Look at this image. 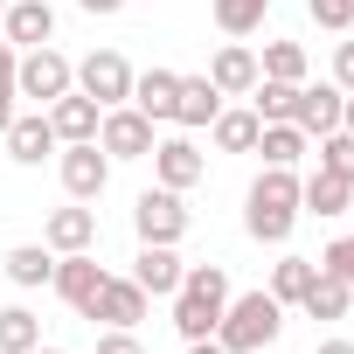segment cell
<instances>
[{"instance_id": "cell-1", "label": "cell", "mask_w": 354, "mask_h": 354, "mask_svg": "<svg viewBox=\"0 0 354 354\" xmlns=\"http://www.w3.org/2000/svg\"><path fill=\"white\" fill-rule=\"evenodd\" d=\"M292 223H299V181H292V167H264L250 181V202H243V230L257 243H285Z\"/></svg>"}, {"instance_id": "cell-2", "label": "cell", "mask_w": 354, "mask_h": 354, "mask_svg": "<svg viewBox=\"0 0 354 354\" xmlns=\"http://www.w3.org/2000/svg\"><path fill=\"white\" fill-rule=\"evenodd\" d=\"M223 306H230V271L223 264H188L181 292H174V326H181V340H209Z\"/></svg>"}, {"instance_id": "cell-3", "label": "cell", "mask_w": 354, "mask_h": 354, "mask_svg": "<svg viewBox=\"0 0 354 354\" xmlns=\"http://www.w3.org/2000/svg\"><path fill=\"white\" fill-rule=\"evenodd\" d=\"M278 326H285V306H278L271 292H243V299H230V306H223L216 340H223L230 354H257V347H271V340H278Z\"/></svg>"}, {"instance_id": "cell-4", "label": "cell", "mask_w": 354, "mask_h": 354, "mask_svg": "<svg viewBox=\"0 0 354 354\" xmlns=\"http://www.w3.org/2000/svg\"><path fill=\"white\" fill-rule=\"evenodd\" d=\"M63 91H77V70L42 42V49H28L21 63H15V97H35V104H56Z\"/></svg>"}, {"instance_id": "cell-5", "label": "cell", "mask_w": 354, "mask_h": 354, "mask_svg": "<svg viewBox=\"0 0 354 354\" xmlns=\"http://www.w3.org/2000/svg\"><path fill=\"white\" fill-rule=\"evenodd\" d=\"M132 230H139V243H181V236H188L181 195H174V188H146V195L132 202Z\"/></svg>"}, {"instance_id": "cell-6", "label": "cell", "mask_w": 354, "mask_h": 354, "mask_svg": "<svg viewBox=\"0 0 354 354\" xmlns=\"http://www.w3.org/2000/svg\"><path fill=\"white\" fill-rule=\"evenodd\" d=\"M77 91H84V97H97V104L111 111V104H125V97H132V63H125L118 49H91V56L77 63Z\"/></svg>"}, {"instance_id": "cell-7", "label": "cell", "mask_w": 354, "mask_h": 354, "mask_svg": "<svg viewBox=\"0 0 354 354\" xmlns=\"http://www.w3.org/2000/svg\"><path fill=\"white\" fill-rule=\"evenodd\" d=\"M104 278H111V271H104V264H97L91 250H70V257H56V278H49V285L63 292V306H77V313L91 319V306H97Z\"/></svg>"}, {"instance_id": "cell-8", "label": "cell", "mask_w": 354, "mask_h": 354, "mask_svg": "<svg viewBox=\"0 0 354 354\" xmlns=\"http://www.w3.org/2000/svg\"><path fill=\"white\" fill-rule=\"evenodd\" d=\"M104 181H111V153H104L97 139L63 146V188H70V202H97V195H104Z\"/></svg>"}, {"instance_id": "cell-9", "label": "cell", "mask_w": 354, "mask_h": 354, "mask_svg": "<svg viewBox=\"0 0 354 354\" xmlns=\"http://www.w3.org/2000/svg\"><path fill=\"white\" fill-rule=\"evenodd\" d=\"M97 146H104L111 160H146V153H153V118H146V111H118V104H111V111L97 118Z\"/></svg>"}, {"instance_id": "cell-10", "label": "cell", "mask_w": 354, "mask_h": 354, "mask_svg": "<svg viewBox=\"0 0 354 354\" xmlns=\"http://www.w3.org/2000/svg\"><path fill=\"white\" fill-rule=\"evenodd\" d=\"M153 174H160V188L188 195L202 174H209V160H202V146H195V139H153Z\"/></svg>"}, {"instance_id": "cell-11", "label": "cell", "mask_w": 354, "mask_h": 354, "mask_svg": "<svg viewBox=\"0 0 354 354\" xmlns=\"http://www.w3.org/2000/svg\"><path fill=\"white\" fill-rule=\"evenodd\" d=\"M181 257H174V243H146L139 250V264H132V285L146 292V299H174V292H181Z\"/></svg>"}, {"instance_id": "cell-12", "label": "cell", "mask_w": 354, "mask_h": 354, "mask_svg": "<svg viewBox=\"0 0 354 354\" xmlns=\"http://www.w3.org/2000/svg\"><path fill=\"white\" fill-rule=\"evenodd\" d=\"M97 118H104V104H97V97H84V91H63V97L49 104V125H56V139H63V146L97 139Z\"/></svg>"}, {"instance_id": "cell-13", "label": "cell", "mask_w": 354, "mask_h": 354, "mask_svg": "<svg viewBox=\"0 0 354 354\" xmlns=\"http://www.w3.org/2000/svg\"><path fill=\"white\" fill-rule=\"evenodd\" d=\"M0 139H8V153H15L21 167H42V160L63 146V139H56V125H49V111H28V118H15Z\"/></svg>"}, {"instance_id": "cell-14", "label": "cell", "mask_w": 354, "mask_h": 354, "mask_svg": "<svg viewBox=\"0 0 354 354\" xmlns=\"http://www.w3.org/2000/svg\"><path fill=\"white\" fill-rule=\"evenodd\" d=\"M340 104H347V91H340V84H326V91H306V84H299V104H292V125H299L306 139H313V132L326 139V132H340Z\"/></svg>"}, {"instance_id": "cell-15", "label": "cell", "mask_w": 354, "mask_h": 354, "mask_svg": "<svg viewBox=\"0 0 354 354\" xmlns=\"http://www.w3.org/2000/svg\"><path fill=\"white\" fill-rule=\"evenodd\" d=\"M174 97H181V77H174V70L132 77V111H146L153 125H174Z\"/></svg>"}, {"instance_id": "cell-16", "label": "cell", "mask_w": 354, "mask_h": 354, "mask_svg": "<svg viewBox=\"0 0 354 354\" xmlns=\"http://www.w3.org/2000/svg\"><path fill=\"white\" fill-rule=\"evenodd\" d=\"M209 84H216L223 97H250V84H257V56H250L243 42H223L216 63H209Z\"/></svg>"}, {"instance_id": "cell-17", "label": "cell", "mask_w": 354, "mask_h": 354, "mask_svg": "<svg viewBox=\"0 0 354 354\" xmlns=\"http://www.w3.org/2000/svg\"><path fill=\"white\" fill-rule=\"evenodd\" d=\"M91 319H104V326H139V319H146V292H139L132 278H104Z\"/></svg>"}, {"instance_id": "cell-18", "label": "cell", "mask_w": 354, "mask_h": 354, "mask_svg": "<svg viewBox=\"0 0 354 354\" xmlns=\"http://www.w3.org/2000/svg\"><path fill=\"white\" fill-rule=\"evenodd\" d=\"M0 28H8V42H28V49H42V42L56 35V8H49V0H15Z\"/></svg>"}, {"instance_id": "cell-19", "label": "cell", "mask_w": 354, "mask_h": 354, "mask_svg": "<svg viewBox=\"0 0 354 354\" xmlns=\"http://www.w3.org/2000/svg\"><path fill=\"white\" fill-rule=\"evenodd\" d=\"M42 243L63 250V257H70V250H91V243H97V216H91V209H56L49 230H42Z\"/></svg>"}, {"instance_id": "cell-20", "label": "cell", "mask_w": 354, "mask_h": 354, "mask_svg": "<svg viewBox=\"0 0 354 354\" xmlns=\"http://www.w3.org/2000/svg\"><path fill=\"white\" fill-rule=\"evenodd\" d=\"M313 319H347L354 313V285L347 278H333V271H313V285H306V299H299Z\"/></svg>"}, {"instance_id": "cell-21", "label": "cell", "mask_w": 354, "mask_h": 354, "mask_svg": "<svg viewBox=\"0 0 354 354\" xmlns=\"http://www.w3.org/2000/svg\"><path fill=\"white\" fill-rule=\"evenodd\" d=\"M223 111V91L209 77H181V97H174V125H216Z\"/></svg>"}, {"instance_id": "cell-22", "label": "cell", "mask_w": 354, "mask_h": 354, "mask_svg": "<svg viewBox=\"0 0 354 354\" xmlns=\"http://www.w3.org/2000/svg\"><path fill=\"white\" fill-rule=\"evenodd\" d=\"M347 202H354V188L333 181L326 167L313 174V181H299V209H313V216H347Z\"/></svg>"}, {"instance_id": "cell-23", "label": "cell", "mask_w": 354, "mask_h": 354, "mask_svg": "<svg viewBox=\"0 0 354 354\" xmlns=\"http://www.w3.org/2000/svg\"><path fill=\"white\" fill-rule=\"evenodd\" d=\"M8 278H15L21 292L49 285V278H56V257H49V243H15V250H8Z\"/></svg>"}, {"instance_id": "cell-24", "label": "cell", "mask_w": 354, "mask_h": 354, "mask_svg": "<svg viewBox=\"0 0 354 354\" xmlns=\"http://www.w3.org/2000/svg\"><path fill=\"white\" fill-rule=\"evenodd\" d=\"M257 153H264V167H299L306 132H299L292 118H278V125H264V132H257Z\"/></svg>"}, {"instance_id": "cell-25", "label": "cell", "mask_w": 354, "mask_h": 354, "mask_svg": "<svg viewBox=\"0 0 354 354\" xmlns=\"http://www.w3.org/2000/svg\"><path fill=\"white\" fill-rule=\"evenodd\" d=\"M292 104H299V84H278V77H257V84H250V111H257L264 125L292 118Z\"/></svg>"}, {"instance_id": "cell-26", "label": "cell", "mask_w": 354, "mask_h": 354, "mask_svg": "<svg viewBox=\"0 0 354 354\" xmlns=\"http://www.w3.org/2000/svg\"><path fill=\"white\" fill-rule=\"evenodd\" d=\"M257 132H264L257 111H216V146L223 153H257Z\"/></svg>"}, {"instance_id": "cell-27", "label": "cell", "mask_w": 354, "mask_h": 354, "mask_svg": "<svg viewBox=\"0 0 354 354\" xmlns=\"http://www.w3.org/2000/svg\"><path fill=\"white\" fill-rule=\"evenodd\" d=\"M28 347H42V319L28 306H8L0 313V354H28Z\"/></svg>"}, {"instance_id": "cell-28", "label": "cell", "mask_w": 354, "mask_h": 354, "mask_svg": "<svg viewBox=\"0 0 354 354\" xmlns=\"http://www.w3.org/2000/svg\"><path fill=\"white\" fill-rule=\"evenodd\" d=\"M257 77L306 84V49H299V42H264V63H257Z\"/></svg>"}, {"instance_id": "cell-29", "label": "cell", "mask_w": 354, "mask_h": 354, "mask_svg": "<svg viewBox=\"0 0 354 354\" xmlns=\"http://www.w3.org/2000/svg\"><path fill=\"white\" fill-rule=\"evenodd\" d=\"M313 271H319L313 257H285V264L271 271V299H278V306H299V299H306V285H313Z\"/></svg>"}, {"instance_id": "cell-30", "label": "cell", "mask_w": 354, "mask_h": 354, "mask_svg": "<svg viewBox=\"0 0 354 354\" xmlns=\"http://www.w3.org/2000/svg\"><path fill=\"white\" fill-rule=\"evenodd\" d=\"M264 8L271 0H216V28L223 35H250V28H264Z\"/></svg>"}, {"instance_id": "cell-31", "label": "cell", "mask_w": 354, "mask_h": 354, "mask_svg": "<svg viewBox=\"0 0 354 354\" xmlns=\"http://www.w3.org/2000/svg\"><path fill=\"white\" fill-rule=\"evenodd\" d=\"M319 167L333 174V181L354 188V132H326V139H319Z\"/></svg>"}, {"instance_id": "cell-32", "label": "cell", "mask_w": 354, "mask_h": 354, "mask_svg": "<svg viewBox=\"0 0 354 354\" xmlns=\"http://www.w3.org/2000/svg\"><path fill=\"white\" fill-rule=\"evenodd\" d=\"M313 21H319L326 35H340V28H354V0H313Z\"/></svg>"}, {"instance_id": "cell-33", "label": "cell", "mask_w": 354, "mask_h": 354, "mask_svg": "<svg viewBox=\"0 0 354 354\" xmlns=\"http://www.w3.org/2000/svg\"><path fill=\"white\" fill-rule=\"evenodd\" d=\"M319 271H333V278H347V285H354V236H340V243L326 250V264H319Z\"/></svg>"}, {"instance_id": "cell-34", "label": "cell", "mask_w": 354, "mask_h": 354, "mask_svg": "<svg viewBox=\"0 0 354 354\" xmlns=\"http://www.w3.org/2000/svg\"><path fill=\"white\" fill-rule=\"evenodd\" d=\"M97 354H146V347L132 340V326H111V333L97 340Z\"/></svg>"}, {"instance_id": "cell-35", "label": "cell", "mask_w": 354, "mask_h": 354, "mask_svg": "<svg viewBox=\"0 0 354 354\" xmlns=\"http://www.w3.org/2000/svg\"><path fill=\"white\" fill-rule=\"evenodd\" d=\"M333 84H340V91H354V42H340V49H333Z\"/></svg>"}, {"instance_id": "cell-36", "label": "cell", "mask_w": 354, "mask_h": 354, "mask_svg": "<svg viewBox=\"0 0 354 354\" xmlns=\"http://www.w3.org/2000/svg\"><path fill=\"white\" fill-rule=\"evenodd\" d=\"M0 97H15V42H0Z\"/></svg>"}, {"instance_id": "cell-37", "label": "cell", "mask_w": 354, "mask_h": 354, "mask_svg": "<svg viewBox=\"0 0 354 354\" xmlns=\"http://www.w3.org/2000/svg\"><path fill=\"white\" fill-rule=\"evenodd\" d=\"M77 8H84V15H118L125 0H77Z\"/></svg>"}, {"instance_id": "cell-38", "label": "cell", "mask_w": 354, "mask_h": 354, "mask_svg": "<svg viewBox=\"0 0 354 354\" xmlns=\"http://www.w3.org/2000/svg\"><path fill=\"white\" fill-rule=\"evenodd\" d=\"M188 354H230L223 340H188Z\"/></svg>"}, {"instance_id": "cell-39", "label": "cell", "mask_w": 354, "mask_h": 354, "mask_svg": "<svg viewBox=\"0 0 354 354\" xmlns=\"http://www.w3.org/2000/svg\"><path fill=\"white\" fill-rule=\"evenodd\" d=\"M313 354H354V340H319Z\"/></svg>"}, {"instance_id": "cell-40", "label": "cell", "mask_w": 354, "mask_h": 354, "mask_svg": "<svg viewBox=\"0 0 354 354\" xmlns=\"http://www.w3.org/2000/svg\"><path fill=\"white\" fill-rule=\"evenodd\" d=\"M340 132H354V91H347V104H340Z\"/></svg>"}, {"instance_id": "cell-41", "label": "cell", "mask_w": 354, "mask_h": 354, "mask_svg": "<svg viewBox=\"0 0 354 354\" xmlns=\"http://www.w3.org/2000/svg\"><path fill=\"white\" fill-rule=\"evenodd\" d=\"M15 125V97H0V132H8Z\"/></svg>"}, {"instance_id": "cell-42", "label": "cell", "mask_w": 354, "mask_h": 354, "mask_svg": "<svg viewBox=\"0 0 354 354\" xmlns=\"http://www.w3.org/2000/svg\"><path fill=\"white\" fill-rule=\"evenodd\" d=\"M28 354H63V347H28Z\"/></svg>"}, {"instance_id": "cell-43", "label": "cell", "mask_w": 354, "mask_h": 354, "mask_svg": "<svg viewBox=\"0 0 354 354\" xmlns=\"http://www.w3.org/2000/svg\"><path fill=\"white\" fill-rule=\"evenodd\" d=\"M0 21H8V0H0Z\"/></svg>"}, {"instance_id": "cell-44", "label": "cell", "mask_w": 354, "mask_h": 354, "mask_svg": "<svg viewBox=\"0 0 354 354\" xmlns=\"http://www.w3.org/2000/svg\"><path fill=\"white\" fill-rule=\"evenodd\" d=\"M347 209H354V202H347Z\"/></svg>"}]
</instances>
